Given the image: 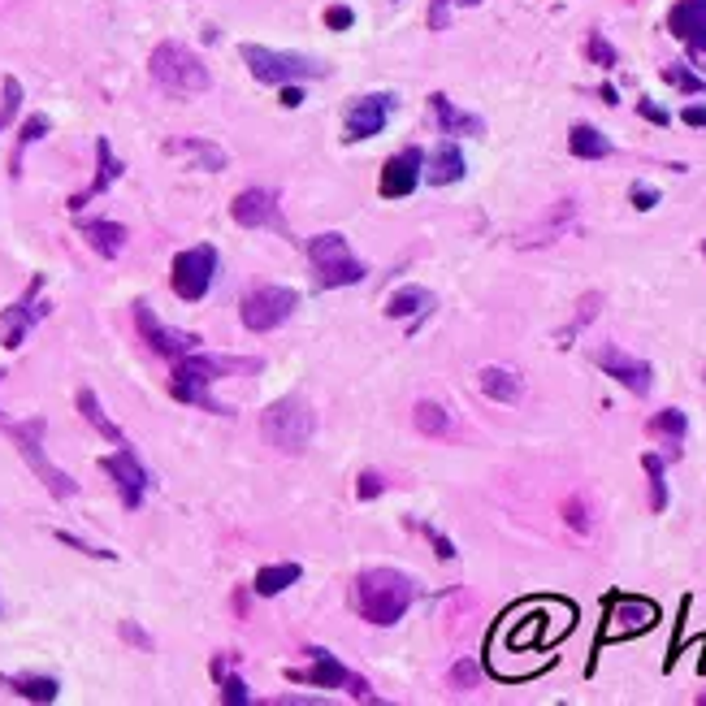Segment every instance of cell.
I'll return each instance as SVG.
<instances>
[{"mask_svg": "<svg viewBox=\"0 0 706 706\" xmlns=\"http://www.w3.org/2000/svg\"><path fill=\"white\" fill-rule=\"evenodd\" d=\"M260 360H239V356H208V351H187V356L174 360V373H169V395L187 408L213 412V416H230V408H221L213 399V382L230 373H256Z\"/></svg>", "mask_w": 706, "mask_h": 706, "instance_id": "6da1fadb", "label": "cell"}, {"mask_svg": "<svg viewBox=\"0 0 706 706\" xmlns=\"http://www.w3.org/2000/svg\"><path fill=\"white\" fill-rule=\"evenodd\" d=\"M416 594H421L416 581L399 568H364L356 577V590H351L360 620L377 624V629H390V624H399L403 616H408Z\"/></svg>", "mask_w": 706, "mask_h": 706, "instance_id": "7a4b0ae2", "label": "cell"}, {"mask_svg": "<svg viewBox=\"0 0 706 706\" xmlns=\"http://www.w3.org/2000/svg\"><path fill=\"white\" fill-rule=\"evenodd\" d=\"M5 377V373H0ZM0 434H5L13 447H18V455L26 460V468L44 481V490L52 494V499H74L78 494V481L65 473V468H57L48 460V451H44V434H48V421L44 416H31V421H9L5 412H0Z\"/></svg>", "mask_w": 706, "mask_h": 706, "instance_id": "3957f363", "label": "cell"}, {"mask_svg": "<svg viewBox=\"0 0 706 706\" xmlns=\"http://www.w3.org/2000/svg\"><path fill=\"white\" fill-rule=\"evenodd\" d=\"M148 74H152L156 87L169 91V96H200V91L213 87V74H208V65L195 57L187 44H178V39H165V44L152 48Z\"/></svg>", "mask_w": 706, "mask_h": 706, "instance_id": "277c9868", "label": "cell"}, {"mask_svg": "<svg viewBox=\"0 0 706 706\" xmlns=\"http://www.w3.org/2000/svg\"><path fill=\"white\" fill-rule=\"evenodd\" d=\"M243 65L252 70L256 83H269V87H282V83H304V78H325L330 65L321 57H304V52H278V48H265V44H243L239 48Z\"/></svg>", "mask_w": 706, "mask_h": 706, "instance_id": "5b68a950", "label": "cell"}, {"mask_svg": "<svg viewBox=\"0 0 706 706\" xmlns=\"http://www.w3.org/2000/svg\"><path fill=\"white\" fill-rule=\"evenodd\" d=\"M260 429H265V438L282 455H304L312 434H317V412L308 408V399L286 395V399H278V403H269V408H265Z\"/></svg>", "mask_w": 706, "mask_h": 706, "instance_id": "8992f818", "label": "cell"}, {"mask_svg": "<svg viewBox=\"0 0 706 706\" xmlns=\"http://www.w3.org/2000/svg\"><path fill=\"white\" fill-rule=\"evenodd\" d=\"M308 260H312V273H317V286H325V291L356 286V282H364V273H369V269H364V260L351 252V243L338 230L312 234V239H308Z\"/></svg>", "mask_w": 706, "mask_h": 706, "instance_id": "52a82bcc", "label": "cell"}, {"mask_svg": "<svg viewBox=\"0 0 706 706\" xmlns=\"http://www.w3.org/2000/svg\"><path fill=\"white\" fill-rule=\"evenodd\" d=\"M299 308V291H291V286H278V282H265V286H252L243 299H239V317L252 334H269L278 330V325H286L295 317Z\"/></svg>", "mask_w": 706, "mask_h": 706, "instance_id": "ba28073f", "label": "cell"}, {"mask_svg": "<svg viewBox=\"0 0 706 706\" xmlns=\"http://www.w3.org/2000/svg\"><path fill=\"white\" fill-rule=\"evenodd\" d=\"M213 278H217V247H208V243L178 252L174 265H169V286H174V295L182 304H200Z\"/></svg>", "mask_w": 706, "mask_h": 706, "instance_id": "9c48e42d", "label": "cell"}, {"mask_svg": "<svg viewBox=\"0 0 706 706\" xmlns=\"http://www.w3.org/2000/svg\"><path fill=\"white\" fill-rule=\"evenodd\" d=\"M48 317V299H44V273H35L26 282V291L13 299V304L0 312V347L5 351H18L26 343V334L35 330L39 321Z\"/></svg>", "mask_w": 706, "mask_h": 706, "instance_id": "30bf717a", "label": "cell"}, {"mask_svg": "<svg viewBox=\"0 0 706 706\" xmlns=\"http://www.w3.org/2000/svg\"><path fill=\"white\" fill-rule=\"evenodd\" d=\"M655 624H659V607L655 603L633 598V594H611L607 598V624H603V633H598V646L637 637V633L655 629Z\"/></svg>", "mask_w": 706, "mask_h": 706, "instance_id": "8fae6325", "label": "cell"}, {"mask_svg": "<svg viewBox=\"0 0 706 706\" xmlns=\"http://www.w3.org/2000/svg\"><path fill=\"white\" fill-rule=\"evenodd\" d=\"M100 468L109 473V481H113V490H117V499H122L126 512H139L143 499H148V490H152V473L139 464L135 447H130V442H126V447H117L113 455H104Z\"/></svg>", "mask_w": 706, "mask_h": 706, "instance_id": "7c38bea8", "label": "cell"}, {"mask_svg": "<svg viewBox=\"0 0 706 706\" xmlns=\"http://www.w3.org/2000/svg\"><path fill=\"white\" fill-rule=\"evenodd\" d=\"M308 655H312V668H304V672L291 668V672H286V681H295V685H317V689H351V698H356V702H377V698L369 694V685H364L356 672H347L343 663L330 655V650L312 646Z\"/></svg>", "mask_w": 706, "mask_h": 706, "instance_id": "4fadbf2b", "label": "cell"}, {"mask_svg": "<svg viewBox=\"0 0 706 706\" xmlns=\"http://www.w3.org/2000/svg\"><path fill=\"white\" fill-rule=\"evenodd\" d=\"M135 330H139L143 343H148L156 356H165V360H178V356H187V351H195V347L204 343L200 334H187V330L165 325L148 304H143V299H135Z\"/></svg>", "mask_w": 706, "mask_h": 706, "instance_id": "5bb4252c", "label": "cell"}, {"mask_svg": "<svg viewBox=\"0 0 706 706\" xmlns=\"http://www.w3.org/2000/svg\"><path fill=\"white\" fill-rule=\"evenodd\" d=\"M395 96L390 91H377V96H360V100H351V109L343 117V139L347 143H360V139H373V135H382L386 122H390V113H395Z\"/></svg>", "mask_w": 706, "mask_h": 706, "instance_id": "9a60e30c", "label": "cell"}, {"mask_svg": "<svg viewBox=\"0 0 706 706\" xmlns=\"http://www.w3.org/2000/svg\"><path fill=\"white\" fill-rule=\"evenodd\" d=\"M594 364L607 377H616L624 390H633V395H650V386H655V369H650L642 356H629L624 347H598Z\"/></svg>", "mask_w": 706, "mask_h": 706, "instance_id": "2e32d148", "label": "cell"}, {"mask_svg": "<svg viewBox=\"0 0 706 706\" xmlns=\"http://www.w3.org/2000/svg\"><path fill=\"white\" fill-rule=\"evenodd\" d=\"M421 178H425V152L421 148H403V152H395L382 165V182H377V191H382V200H403V195L416 191V182H421Z\"/></svg>", "mask_w": 706, "mask_h": 706, "instance_id": "e0dca14e", "label": "cell"}, {"mask_svg": "<svg viewBox=\"0 0 706 706\" xmlns=\"http://www.w3.org/2000/svg\"><path fill=\"white\" fill-rule=\"evenodd\" d=\"M230 217L239 221L243 230H260V226L282 230V217H278V195L265 191V187H247V191L234 195Z\"/></svg>", "mask_w": 706, "mask_h": 706, "instance_id": "ac0fdd59", "label": "cell"}, {"mask_svg": "<svg viewBox=\"0 0 706 706\" xmlns=\"http://www.w3.org/2000/svg\"><path fill=\"white\" fill-rule=\"evenodd\" d=\"M122 174H126V165L117 161L113 148H109V139L100 135V139H96V178H91V187H83L78 195H70V204H65V208H70V213H83V208H87L91 200H96V195L109 191Z\"/></svg>", "mask_w": 706, "mask_h": 706, "instance_id": "d6986e66", "label": "cell"}, {"mask_svg": "<svg viewBox=\"0 0 706 706\" xmlns=\"http://www.w3.org/2000/svg\"><path fill=\"white\" fill-rule=\"evenodd\" d=\"M78 234H83L91 252L104 256V260H117L126 252V226H122V221L91 217V221H78Z\"/></svg>", "mask_w": 706, "mask_h": 706, "instance_id": "ffe728a7", "label": "cell"}, {"mask_svg": "<svg viewBox=\"0 0 706 706\" xmlns=\"http://www.w3.org/2000/svg\"><path fill=\"white\" fill-rule=\"evenodd\" d=\"M434 308H438V299H434V291H425V286H399V291L386 299V317L390 321H412V330Z\"/></svg>", "mask_w": 706, "mask_h": 706, "instance_id": "44dd1931", "label": "cell"}, {"mask_svg": "<svg viewBox=\"0 0 706 706\" xmlns=\"http://www.w3.org/2000/svg\"><path fill=\"white\" fill-rule=\"evenodd\" d=\"M668 26H672V35L685 39V44L706 52V0H681V5L668 13Z\"/></svg>", "mask_w": 706, "mask_h": 706, "instance_id": "7402d4cb", "label": "cell"}, {"mask_svg": "<svg viewBox=\"0 0 706 706\" xmlns=\"http://www.w3.org/2000/svg\"><path fill=\"white\" fill-rule=\"evenodd\" d=\"M429 109H434L442 135H486V122H481L477 113L455 109L451 96H442V91H434V96H429Z\"/></svg>", "mask_w": 706, "mask_h": 706, "instance_id": "603a6c76", "label": "cell"}, {"mask_svg": "<svg viewBox=\"0 0 706 706\" xmlns=\"http://www.w3.org/2000/svg\"><path fill=\"white\" fill-rule=\"evenodd\" d=\"M477 386H481V395L494 399V403H516L520 395H525V382H520V373L503 369V364H486V369L477 373Z\"/></svg>", "mask_w": 706, "mask_h": 706, "instance_id": "cb8c5ba5", "label": "cell"}, {"mask_svg": "<svg viewBox=\"0 0 706 706\" xmlns=\"http://www.w3.org/2000/svg\"><path fill=\"white\" fill-rule=\"evenodd\" d=\"M429 169H425V182H434V187H451V182H460L464 178V152L455 148V143L447 139V143H438L434 148V156L425 161Z\"/></svg>", "mask_w": 706, "mask_h": 706, "instance_id": "d4e9b609", "label": "cell"}, {"mask_svg": "<svg viewBox=\"0 0 706 706\" xmlns=\"http://www.w3.org/2000/svg\"><path fill=\"white\" fill-rule=\"evenodd\" d=\"M165 152H169V156H187V161H195L200 169H208V174L226 169V152H221L217 143H208V139H169Z\"/></svg>", "mask_w": 706, "mask_h": 706, "instance_id": "484cf974", "label": "cell"}, {"mask_svg": "<svg viewBox=\"0 0 706 706\" xmlns=\"http://www.w3.org/2000/svg\"><path fill=\"white\" fill-rule=\"evenodd\" d=\"M74 403H78V412H83V421H87L91 429H96L100 438H109L113 447H126V434H122V429H117V425L109 421V416H104L100 399H96V390L83 386V390H78V395H74Z\"/></svg>", "mask_w": 706, "mask_h": 706, "instance_id": "4316f807", "label": "cell"}, {"mask_svg": "<svg viewBox=\"0 0 706 706\" xmlns=\"http://www.w3.org/2000/svg\"><path fill=\"white\" fill-rule=\"evenodd\" d=\"M568 148H572L577 161H607L611 139L598 126H590V122H577V126H572V135H568Z\"/></svg>", "mask_w": 706, "mask_h": 706, "instance_id": "83f0119b", "label": "cell"}, {"mask_svg": "<svg viewBox=\"0 0 706 706\" xmlns=\"http://www.w3.org/2000/svg\"><path fill=\"white\" fill-rule=\"evenodd\" d=\"M0 685H9L13 694L26 698V702H57L61 698L57 676H5V672H0Z\"/></svg>", "mask_w": 706, "mask_h": 706, "instance_id": "f1b7e54d", "label": "cell"}, {"mask_svg": "<svg viewBox=\"0 0 706 706\" xmlns=\"http://www.w3.org/2000/svg\"><path fill=\"white\" fill-rule=\"evenodd\" d=\"M412 425L421 429L425 438H451L455 434V421H451V412L442 408V403H434V399H421L412 408Z\"/></svg>", "mask_w": 706, "mask_h": 706, "instance_id": "f546056e", "label": "cell"}, {"mask_svg": "<svg viewBox=\"0 0 706 706\" xmlns=\"http://www.w3.org/2000/svg\"><path fill=\"white\" fill-rule=\"evenodd\" d=\"M299 577H304V568H299V564H265V568L256 572L252 590H256L260 598H278L282 590H291Z\"/></svg>", "mask_w": 706, "mask_h": 706, "instance_id": "4dcf8cb0", "label": "cell"}, {"mask_svg": "<svg viewBox=\"0 0 706 706\" xmlns=\"http://www.w3.org/2000/svg\"><path fill=\"white\" fill-rule=\"evenodd\" d=\"M646 429H650V434H655V438L668 442V447H681L685 434H689V416H685L681 408H663V412L650 416Z\"/></svg>", "mask_w": 706, "mask_h": 706, "instance_id": "1f68e13d", "label": "cell"}, {"mask_svg": "<svg viewBox=\"0 0 706 706\" xmlns=\"http://www.w3.org/2000/svg\"><path fill=\"white\" fill-rule=\"evenodd\" d=\"M572 217H577V204H572V200H559V204H555V213L546 217V221H542V226L533 230V234H525V239H520V247L551 243L555 234H564V230H568V221H572Z\"/></svg>", "mask_w": 706, "mask_h": 706, "instance_id": "d6a6232c", "label": "cell"}, {"mask_svg": "<svg viewBox=\"0 0 706 706\" xmlns=\"http://www.w3.org/2000/svg\"><path fill=\"white\" fill-rule=\"evenodd\" d=\"M48 130H52L48 113H31V117H26V122H22V130H18V148H13V161H9V174H13V178L22 174V152L31 148V143H39V139H44Z\"/></svg>", "mask_w": 706, "mask_h": 706, "instance_id": "836d02e7", "label": "cell"}, {"mask_svg": "<svg viewBox=\"0 0 706 706\" xmlns=\"http://www.w3.org/2000/svg\"><path fill=\"white\" fill-rule=\"evenodd\" d=\"M598 308H603V295L598 291H590V295H581V304H577V317H572L564 330H559V347H572V338H577L585 325H590L594 317H598Z\"/></svg>", "mask_w": 706, "mask_h": 706, "instance_id": "e575fe53", "label": "cell"}, {"mask_svg": "<svg viewBox=\"0 0 706 706\" xmlns=\"http://www.w3.org/2000/svg\"><path fill=\"white\" fill-rule=\"evenodd\" d=\"M642 468H646V477H650V512H668V481H663V455H642Z\"/></svg>", "mask_w": 706, "mask_h": 706, "instance_id": "d590c367", "label": "cell"}, {"mask_svg": "<svg viewBox=\"0 0 706 706\" xmlns=\"http://www.w3.org/2000/svg\"><path fill=\"white\" fill-rule=\"evenodd\" d=\"M0 91H5V100H0V130H5L13 117H18L22 109V83L13 74H5V83H0Z\"/></svg>", "mask_w": 706, "mask_h": 706, "instance_id": "8d00e7d4", "label": "cell"}, {"mask_svg": "<svg viewBox=\"0 0 706 706\" xmlns=\"http://www.w3.org/2000/svg\"><path fill=\"white\" fill-rule=\"evenodd\" d=\"M61 546H70V551H78V555H91V559H117V551H104V546H91V542H83V538H74V533H65V529H57L52 533Z\"/></svg>", "mask_w": 706, "mask_h": 706, "instance_id": "74e56055", "label": "cell"}, {"mask_svg": "<svg viewBox=\"0 0 706 706\" xmlns=\"http://www.w3.org/2000/svg\"><path fill=\"white\" fill-rule=\"evenodd\" d=\"M213 681L221 685V702H226V706H247V685L239 681V676L221 672V676H213Z\"/></svg>", "mask_w": 706, "mask_h": 706, "instance_id": "f35d334b", "label": "cell"}, {"mask_svg": "<svg viewBox=\"0 0 706 706\" xmlns=\"http://www.w3.org/2000/svg\"><path fill=\"white\" fill-rule=\"evenodd\" d=\"M663 78H668L672 87H681V91H702L706 87V78H698V74H689L685 65H668V70H663Z\"/></svg>", "mask_w": 706, "mask_h": 706, "instance_id": "ab89813d", "label": "cell"}, {"mask_svg": "<svg viewBox=\"0 0 706 706\" xmlns=\"http://www.w3.org/2000/svg\"><path fill=\"white\" fill-rule=\"evenodd\" d=\"M416 529H421L425 538H429V546L438 551V559H455V542L447 538V533H438L434 525H425V520H416Z\"/></svg>", "mask_w": 706, "mask_h": 706, "instance_id": "60d3db41", "label": "cell"}, {"mask_svg": "<svg viewBox=\"0 0 706 706\" xmlns=\"http://www.w3.org/2000/svg\"><path fill=\"white\" fill-rule=\"evenodd\" d=\"M564 520H568V529L590 533V512H585V499H568L564 503Z\"/></svg>", "mask_w": 706, "mask_h": 706, "instance_id": "b9f144b4", "label": "cell"}, {"mask_svg": "<svg viewBox=\"0 0 706 706\" xmlns=\"http://www.w3.org/2000/svg\"><path fill=\"white\" fill-rule=\"evenodd\" d=\"M590 57H594L598 65H603V70H611V65H616V48H611L598 31H590Z\"/></svg>", "mask_w": 706, "mask_h": 706, "instance_id": "7bdbcfd3", "label": "cell"}, {"mask_svg": "<svg viewBox=\"0 0 706 706\" xmlns=\"http://www.w3.org/2000/svg\"><path fill=\"white\" fill-rule=\"evenodd\" d=\"M325 26H330V31H351V26H356V13L347 5H330L325 9Z\"/></svg>", "mask_w": 706, "mask_h": 706, "instance_id": "ee69618b", "label": "cell"}, {"mask_svg": "<svg viewBox=\"0 0 706 706\" xmlns=\"http://www.w3.org/2000/svg\"><path fill=\"white\" fill-rule=\"evenodd\" d=\"M633 208H642V213H650V208L659 204V191L655 187H646V182H633Z\"/></svg>", "mask_w": 706, "mask_h": 706, "instance_id": "f6af8a7d", "label": "cell"}, {"mask_svg": "<svg viewBox=\"0 0 706 706\" xmlns=\"http://www.w3.org/2000/svg\"><path fill=\"white\" fill-rule=\"evenodd\" d=\"M382 490H386V481L377 477V473H360V486H356V494H360L364 503H369V499H377V494H382Z\"/></svg>", "mask_w": 706, "mask_h": 706, "instance_id": "bcb514c9", "label": "cell"}, {"mask_svg": "<svg viewBox=\"0 0 706 706\" xmlns=\"http://www.w3.org/2000/svg\"><path fill=\"white\" fill-rule=\"evenodd\" d=\"M117 633H122V637H126L130 646H139V650H152V637L143 633V629H139L135 620H122V629H117Z\"/></svg>", "mask_w": 706, "mask_h": 706, "instance_id": "7dc6e473", "label": "cell"}, {"mask_svg": "<svg viewBox=\"0 0 706 706\" xmlns=\"http://www.w3.org/2000/svg\"><path fill=\"white\" fill-rule=\"evenodd\" d=\"M447 13H451V0H434L429 5V31H447Z\"/></svg>", "mask_w": 706, "mask_h": 706, "instance_id": "c3c4849f", "label": "cell"}, {"mask_svg": "<svg viewBox=\"0 0 706 706\" xmlns=\"http://www.w3.org/2000/svg\"><path fill=\"white\" fill-rule=\"evenodd\" d=\"M451 681H455V685H460V689H464V685H473V681H477V663H468V659H464V663H455V672H451Z\"/></svg>", "mask_w": 706, "mask_h": 706, "instance_id": "681fc988", "label": "cell"}, {"mask_svg": "<svg viewBox=\"0 0 706 706\" xmlns=\"http://www.w3.org/2000/svg\"><path fill=\"white\" fill-rule=\"evenodd\" d=\"M637 113H642L646 122H655V126H668V109H659V104H650V100L637 104Z\"/></svg>", "mask_w": 706, "mask_h": 706, "instance_id": "f907efd6", "label": "cell"}, {"mask_svg": "<svg viewBox=\"0 0 706 706\" xmlns=\"http://www.w3.org/2000/svg\"><path fill=\"white\" fill-rule=\"evenodd\" d=\"M299 104H304V87L282 83V109H299Z\"/></svg>", "mask_w": 706, "mask_h": 706, "instance_id": "816d5d0a", "label": "cell"}, {"mask_svg": "<svg viewBox=\"0 0 706 706\" xmlns=\"http://www.w3.org/2000/svg\"><path fill=\"white\" fill-rule=\"evenodd\" d=\"M681 117H685L689 126H706V109H702V104H689V109H685Z\"/></svg>", "mask_w": 706, "mask_h": 706, "instance_id": "f5cc1de1", "label": "cell"}, {"mask_svg": "<svg viewBox=\"0 0 706 706\" xmlns=\"http://www.w3.org/2000/svg\"><path fill=\"white\" fill-rule=\"evenodd\" d=\"M278 706H321V698H278Z\"/></svg>", "mask_w": 706, "mask_h": 706, "instance_id": "db71d44e", "label": "cell"}, {"mask_svg": "<svg viewBox=\"0 0 706 706\" xmlns=\"http://www.w3.org/2000/svg\"><path fill=\"white\" fill-rule=\"evenodd\" d=\"M455 5H481V0H455Z\"/></svg>", "mask_w": 706, "mask_h": 706, "instance_id": "11a10c76", "label": "cell"}, {"mask_svg": "<svg viewBox=\"0 0 706 706\" xmlns=\"http://www.w3.org/2000/svg\"><path fill=\"white\" fill-rule=\"evenodd\" d=\"M0 616H5V603H0Z\"/></svg>", "mask_w": 706, "mask_h": 706, "instance_id": "9f6ffc18", "label": "cell"}, {"mask_svg": "<svg viewBox=\"0 0 706 706\" xmlns=\"http://www.w3.org/2000/svg\"><path fill=\"white\" fill-rule=\"evenodd\" d=\"M698 702H702V706H706V694H702V698H698Z\"/></svg>", "mask_w": 706, "mask_h": 706, "instance_id": "6f0895ef", "label": "cell"}]
</instances>
